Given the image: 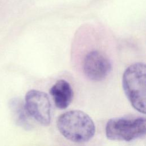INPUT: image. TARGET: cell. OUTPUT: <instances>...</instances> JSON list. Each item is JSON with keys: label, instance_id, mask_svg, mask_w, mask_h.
I'll list each match as a JSON object with an SVG mask.
<instances>
[{"label": "cell", "instance_id": "1", "mask_svg": "<svg viewBox=\"0 0 146 146\" xmlns=\"http://www.w3.org/2000/svg\"><path fill=\"white\" fill-rule=\"evenodd\" d=\"M57 128L66 139L78 143L87 142L95 135V125L92 119L80 110L62 113L56 122Z\"/></svg>", "mask_w": 146, "mask_h": 146}, {"label": "cell", "instance_id": "2", "mask_svg": "<svg viewBox=\"0 0 146 146\" xmlns=\"http://www.w3.org/2000/svg\"><path fill=\"white\" fill-rule=\"evenodd\" d=\"M145 74L144 63L130 65L124 72L122 85L124 92L132 106L143 114L145 113Z\"/></svg>", "mask_w": 146, "mask_h": 146}, {"label": "cell", "instance_id": "3", "mask_svg": "<svg viewBox=\"0 0 146 146\" xmlns=\"http://www.w3.org/2000/svg\"><path fill=\"white\" fill-rule=\"evenodd\" d=\"M146 121L143 116H122L112 118L106 125V135L111 140L131 141L144 137Z\"/></svg>", "mask_w": 146, "mask_h": 146}, {"label": "cell", "instance_id": "4", "mask_svg": "<svg viewBox=\"0 0 146 146\" xmlns=\"http://www.w3.org/2000/svg\"><path fill=\"white\" fill-rule=\"evenodd\" d=\"M25 107L30 117L43 125L51 120V106L48 95L44 92L31 90L25 95Z\"/></svg>", "mask_w": 146, "mask_h": 146}, {"label": "cell", "instance_id": "5", "mask_svg": "<svg viewBox=\"0 0 146 146\" xmlns=\"http://www.w3.org/2000/svg\"><path fill=\"white\" fill-rule=\"evenodd\" d=\"M85 76L92 81H101L112 71V63L108 56L99 50H92L84 56L82 63Z\"/></svg>", "mask_w": 146, "mask_h": 146}, {"label": "cell", "instance_id": "6", "mask_svg": "<svg viewBox=\"0 0 146 146\" xmlns=\"http://www.w3.org/2000/svg\"><path fill=\"white\" fill-rule=\"evenodd\" d=\"M50 94L56 107L61 110L69 106L74 95L70 84L64 79L57 80L51 87Z\"/></svg>", "mask_w": 146, "mask_h": 146}, {"label": "cell", "instance_id": "7", "mask_svg": "<svg viewBox=\"0 0 146 146\" xmlns=\"http://www.w3.org/2000/svg\"><path fill=\"white\" fill-rule=\"evenodd\" d=\"M9 106L13 113L16 123L25 129L31 128L29 117L23 102L18 98H14L10 101Z\"/></svg>", "mask_w": 146, "mask_h": 146}]
</instances>
